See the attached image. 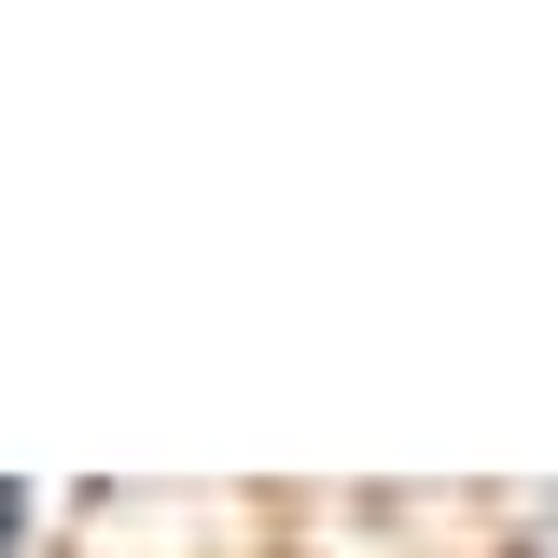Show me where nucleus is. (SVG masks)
<instances>
[{
    "label": "nucleus",
    "mask_w": 558,
    "mask_h": 558,
    "mask_svg": "<svg viewBox=\"0 0 558 558\" xmlns=\"http://www.w3.org/2000/svg\"><path fill=\"white\" fill-rule=\"evenodd\" d=\"M14 531H28V488H14V475H0V558H14Z\"/></svg>",
    "instance_id": "nucleus-2"
},
{
    "label": "nucleus",
    "mask_w": 558,
    "mask_h": 558,
    "mask_svg": "<svg viewBox=\"0 0 558 558\" xmlns=\"http://www.w3.org/2000/svg\"><path fill=\"white\" fill-rule=\"evenodd\" d=\"M517 558H558V502H531V531H517Z\"/></svg>",
    "instance_id": "nucleus-1"
}]
</instances>
